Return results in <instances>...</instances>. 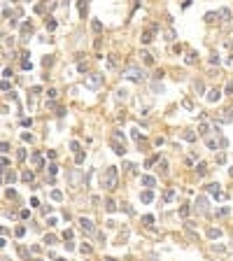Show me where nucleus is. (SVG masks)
<instances>
[{"instance_id":"nucleus-11","label":"nucleus","mask_w":233,"mask_h":261,"mask_svg":"<svg viewBox=\"0 0 233 261\" xmlns=\"http://www.w3.org/2000/svg\"><path fill=\"white\" fill-rule=\"evenodd\" d=\"M140 182L145 184V187H154V184H156V180H154L152 175H142V180H140Z\"/></svg>"},{"instance_id":"nucleus-30","label":"nucleus","mask_w":233,"mask_h":261,"mask_svg":"<svg viewBox=\"0 0 233 261\" xmlns=\"http://www.w3.org/2000/svg\"><path fill=\"white\" fill-rule=\"evenodd\" d=\"M79 14H82V16L86 14V3H84V0H82V3H79Z\"/></svg>"},{"instance_id":"nucleus-28","label":"nucleus","mask_w":233,"mask_h":261,"mask_svg":"<svg viewBox=\"0 0 233 261\" xmlns=\"http://www.w3.org/2000/svg\"><path fill=\"white\" fill-rule=\"evenodd\" d=\"M54 28H56V21L49 19V21H47V30H54Z\"/></svg>"},{"instance_id":"nucleus-26","label":"nucleus","mask_w":233,"mask_h":261,"mask_svg":"<svg viewBox=\"0 0 233 261\" xmlns=\"http://www.w3.org/2000/svg\"><path fill=\"white\" fill-rule=\"evenodd\" d=\"M217 215L219 217H226V215H231V210H228V207H222V210H217Z\"/></svg>"},{"instance_id":"nucleus-41","label":"nucleus","mask_w":233,"mask_h":261,"mask_svg":"<svg viewBox=\"0 0 233 261\" xmlns=\"http://www.w3.org/2000/svg\"><path fill=\"white\" fill-rule=\"evenodd\" d=\"M228 175H231V177H233V168H231V170H228Z\"/></svg>"},{"instance_id":"nucleus-7","label":"nucleus","mask_w":233,"mask_h":261,"mask_svg":"<svg viewBox=\"0 0 233 261\" xmlns=\"http://www.w3.org/2000/svg\"><path fill=\"white\" fill-rule=\"evenodd\" d=\"M112 149H114L119 156H124V154H126V147H124V142L119 145V140H117V138H112Z\"/></svg>"},{"instance_id":"nucleus-23","label":"nucleus","mask_w":233,"mask_h":261,"mask_svg":"<svg viewBox=\"0 0 233 261\" xmlns=\"http://www.w3.org/2000/svg\"><path fill=\"white\" fill-rule=\"evenodd\" d=\"M214 19H217V12H207L205 14V21H214Z\"/></svg>"},{"instance_id":"nucleus-22","label":"nucleus","mask_w":233,"mask_h":261,"mask_svg":"<svg viewBox=\"0 0 233 261\" xmlns=\"http://www.w3.org/2000/svg\"><path fill=\"white\" fill-rule=\"evenodd\" d=\"M210 63H212V65H217V63H219V54H217V51H212V56H210Z\"/></svg>"},{"instance_id":"nucleus-31","label":"nucleus","mask_w":233,"mask_h":261,"mask_svg":"<svg viewBox=\"0 0 233 261\" xmlns=\"http://www.w3.org/2000/svg\"><path fill=\"white\" fill-rule=\"evenodd\" d=\"M93 30H96V33H100V30H103V26H100V21H98V19L93 21Z\"/></svg>"},{"instance_id":"nucleus-39","label":"nucleus","mask_w":233,"mask_h":261,"mask_svg":"<svg viewBox=\"0 0 233 261\" xmlns=\"http://www.w3.org/2000/svg\"><path fill=\"white\" fill-rule=\"evenodd\" d=\"M187 63H196V54H189L187 56Z\"/></svg>"},{"instance_id":"nucleus-29","label":"nucleus","mask_w":233,"mask_h":261,"mask_svg":"<svg viewBox=\"0 0 233 261\" xmlns=\"http://www.w3.org/2000/svg\"><path fill=\"white\" fill-rule=\"evenodd\" d=\"M142 221H145V224H147V226H149V224H152V221H154V217H152V215H145V217H142Z\"/></svg>"},{"instance_id":"nucleus-36","label":"nucleus","mask_w":233,"mask_h":261,"mask_svg":"<svg viewBox=\"0 0 233 261\" xmlns=\"http://www.w3.org/2000/svg\"><path fill=\"white\" fill-rule=\"evenodd\" d=\"M79 250H82V254H91V247H89V245H82Z\"/></svg>"},{"instance_id":"nucleus-2","label":"nucleus","mask_w":233,"mask_h":261,"mask_svg":"<svg viewBox=\"0 0 233 261\" xmlns=\"http://www.w3.org/2000/svg\"><path fill=\"white\" fill-rule=\"evenodd\" d=\"M124 77H128L133 82H145V72H142L140 68H128V70L124 72Z\"/></svg>"},{"instance_id":"nucleus-35","label":"nucleus","mask_w":233,"mask_h":261,"mask_svg":"<svg viewBox=\"0 0 233 261\" xmlns=\"http://www.w3.org/2000/svg\"><path fill=\"white\" fill-rule=\"evenodd\" d=\"M226 96H233V84H231V82L226 84Z\"/></svg>"},{"instance_id":"nucleus-12","label":"nucleus","mask_w":233,"mask_h":261,"mask_svg":"<svg viewBox=\"0 0 233 261\" xmlns=\"http://www.w3.org/2000/svg\"><path fill=\"white\" fill-rule=\"evenodd\" d=\"M205 189H207V194H214V196H217V194H219V191H222V189H219V184H217V182H212V184H207V187H205Z\"/></svg>"},{"instance_id":"nucleus-14","label":"nucleus","mask_w":233,"mask_h":261,"mask_svg":"<svg viewBox=\"0 0 233 261\" xmlns=\"http://www.w3.org/2000/svg\"><path fill=\"white\" fill-rule=\"evenodd\" d=\"M105 210H107V212H114V210H117V203H114L112 198H107V201H105Z\"/></svg>"},{"instance_id":"nucleus-10","label":"nucleus","mask_w":233,"mask_h":261,"mask_svg":"<svg viewBox=\"0 0 233 261\" xmlns=\"http://www.w3.org/2000/svg\"><path fill=\"white\" fill-rule=\"evenodd\" d=\"M140 201H142V203H152V201H154V194H152V191H142V194H140Z\"/></svg>"},{"instance_id":"nucleus-21","label":"nucleus","mask_w":233,"mask_h":261,"mask_svg":"<svg viewBox=\"0 0 233 261\" xmlns=\"http://www.w3.org/2000/svg\"><path fill=\"white\" fill-rule=\"evenodd\" d=\"M207 236L214 240V238H219V236H222V231H219V229H210V231H207Z\"/></svg>"},{"instance_id":"nucleus-20","label":"nucleus","mask_w":233,"mask_h":261,"mask_svg":"<svg viewBox=\"0 0 233 261\" xmlns=\"http://www.w3.org/2000/svg\"><path fill=\"white\" fill-rule=\"evenodd\" d=\"M196 172H198V175L203 177L205 172H207V166H205V163H198V168H196Z\"/></svg>"},{"instance_id":"nucleus-15","label":"nucleus","mask_w":233,"mask_h":261,"mask_svg":"<svg viewBox=\"0 0 233 261\" xmlns=\"http://www.w3.org/2000/svg\"><path fill=\"white\" fill-rule=\"evenodd\" d=\"M114 96H117V100H126V98H128V91H126V89H117Z\"/></svg>"},{"instance_id":"nucleus-16","label":"nucleus","mask_w":233,"mask_h":261,"mask_svg":"<svg viewBox=\"0 0 233 261\" xmlns=\"http://www.w3.org/2000/svg\"><path fill=\"white\" fill-rule=\"evenodd\" d=\"M140 56H142V61H145L147 65H152V63H154V58H152V54H149V51H142Z\"/></svg>"},{"instance_id":"nucleus-17","label":"nucleus","mask_w":233,"mask_h":261,"mask_svg":"<svg viewBox=\"0 0 233 261\" xmlns=\"http://www.w3.org/2000/svg\"><path fill=\"white\" fill-rule=\"evenodd\" d=\"M173 198H175V189H168L166 194H163V201H166V203H170Z\"/></svg>"},{"instance_id":"nucleus-32","label":"nucleus","mask_w":233,"mask_h":261,"mask_svg":"<svg viewBox=\"0 0 233 261\" xmlns=\"http://www.w3.org/2000/svg\"><path fill=\"white\" fill-rule=\"evenodd\" d=\"M49 172H51V175H56V172H58V166L51 163V166H49Z\"/></svg>"},{"instance_id":"nucleus-9","label":"nucleus","mask_w":233,"mask_h":261,"mask_svg":"<svg viewBox=\"0 0 233 261\" xmlns=\"http://www.w3.org/2000/svg\"><path fill=\"white\" fill-rule=\"evenodd\" d=\"M193 91L198 93V96L205 91V84H203V79H196V82H193Z\"/></svg>"},{"instance_id":"nucleus-27","label":"nucleus","mask_w":233,"mask_h":261,"mask_svg":"<svg viewBox=\"0 0 233 261\" xmlns=\"http://www.w3.org/2000/svg\"><path fill=\"white\" fill-rule=\"evenodd\" d=\"M184 140H196V135L191 131H184Z\"/></svg>"},{"instance_id":"nucleus-19","label":"nucleus","mask_w":233,"mask_h":261,"mask_svg":"<svg viewBox=\"0 0 233 261\" xmlns=\"http://www.w3.org/2000/svg\"><path fill=\"white\" fill-rule=\"evenodd\" d=\"M198 133H201V135H207V133H210V126L205 124V121H203V124L198 126Z\"/></svg>"},{"instance_id":"nucleus-24","label":"nucleus","mask_w":233,"mask_h":261,"mask_svg":"<svg viewBox=\"0 0 233 261\" xmlns=\"http://www.w3.org/2000/svg\"><path fill=\"white\" fill-rule=\"evenodd\" d=\"M51 198L54 201H63V194H61V191H51Z\"/></svg>"},{"instance_id":"nucleus-18","label":"nucleus","mask_w":233,"mask_h":261,"mask_svg":"<svg viewBox=\"0 0 233 261\" xmlns=\"http://www.w3.org/2000/svg\"><path fill=\"white\" fill-rule=\"evenodd\" d=\"M140 40L145 42V44H149V42H152L154 38H152V33H149V30H145V33H142V38H140Z\"/></svg>"},{"instance_id":"nucleus-42","label":"nucleus","mask_w":233,"mask_h":261,"mask_svg":"<svg viewBox=\"0 0 233 261\" xmlns=\"http://www.w3.org/2000/svg\"><path fill=\"white\" fill-rule=\"evenodd\" d=\"M56 261H65V259H56Z\"/></svg>"},{"instance_id":"nucleus-6","label":"nucleus","mask_w":233,"mask_h":261,"mask_svg":"<svg viewBox=\"0 0 233 261\" xmlns=\"http://www.w3.org/2000/svg\"><path fill=\"white\" fill-rule=\"evenodd\" d=\"M219 96H222V91H219V89H210L205 98H207V103H217V100H219Z\"/></svg>"},{"instance_id":"nucleus-13","label":"nucleus","mask_w":233,"mask_h":261,"mask_svg":"<svg viewBox=\"0 0 233 261\" xmlns=\"http://www.w3.org/2000/svg\"><path fill=\"white\" fill-rule=\"evenodd\" d=\"M217 16H222V21H231V12H228L226 7H224V9H219V12H217Z\"/></svg>"},{"instance_id":"nucleus-1","label":"nucleus","mask_w":233,"mask_h":261,"mask_svg":"<svg viewBox=\"0 0 233 261\" xmlns=\"http://www.w3.org/2000/svg\"><path fill=\"white\" fill-rule=\"evenodd\" d=\"M100 184H103L107 191H114V189L119 187V172H117L114 166H110V168L105 170V175L100 177Z\"/></svg>"},{"instance_id":"nucleus-25","label":"nucleus","mask_w":233,"mask_h":261,"mask_svg":"<svg viewBox=\"0 0 233 261\" xmlns=\"http://www.w3.org/2000/svg\"><path fill=\"white\" fill-rule=\"evenodd\" d=\"M180 215H182V217H189V205H182V207H180Z\"/></svg>"},{"instance_id":"nucleus-40","label":"nucleus","mask_w":233,"mask_h":261,"mask_svg":"<svg viewBox=\"0 0 233 261\" xmlns=\"http://www.w3.org/2000/svg\"><path fill=\"white\" fill-rule=\"evenodd\" d=\"M0 247H5V240H3V238H0Z\"/></svg>"},{"instance_id":"nucleus-34","label":"nucleus","mask_w":233,"mask_h":261,"mask_svg":"<svg viewBox=\"0 0 233 261\" xmlns=\"http://www.w3.org/2000/svg\"><path fill=\"white\" fill-rule=\"evenodd\" d=\"M21 65H24V70H30V68H33V65H30V61H28V58H24V63H21Z\"/></svg>"},{"instance_id":"nucleus-43","label":"nucleus","mask_w":233,"mask_h":261,"mask_svg":"<svg viewBox=\"0 0 233 261\" xmlns=\"http://www.w3.org/2000/svg\"><path fill=\"white\" fill-rule=\"evenodd\" d=\"M38 261H40V259H38Z\"/></svg>"},{"instance_id":"nucleus-38","label":"nucleus","mask_w":233,"mask_h":261,"mask_svg":"<svg viewBox=\"0 0 233 261\" xmlns=\"http://www.w3.org/2000/svg\"><path fill=\"white\" fill-rule=\"evenodd\" d=\"M131 135H133V140H140V131H138V128H133V133H131Z\"/></svg>"},{"instance_id":"nucleus-37","label":"nucleus","mask_w":233,"mask_h":261,"mask_svg":"<svg viewBox=\"0 0 233 261\" xmlns=\"http://www.w3.org/2000/svg\"><path fill=\"white\" fill-rule=\"evenodd\" d=\"M75 161H77V163H82V161H84V154H82V152H77V156H75Z\"/></svg>"},{"instance_id":"nucleus-33","label":"nucleus","mask_w":233,"mask_h":261,"mask_svg":"<svg viewBox=\"0 0 233 261\" xmlns=\"http://www.w3.org/2000/svg\"><path fill=\"white\" fill-rule=\"evenodd\" d=\"M24 180H26V182H30V180H33V172H30V170H26V172H24Z\"/></svg>"},{"instance_id":"nucleus-3","label":"nucleus","mask_w":233,"mask_h":261,"mask_svg":"<svg viewBox=\"0 0 233 261\" xmlns=\"http://www.w3.org/2000/svg\"><path fill=\"white\" fill-rule=\"evenodd\" d=\"M217 121H219V124H228V121H233V110H219L217 112Z\"/></svg>"},{"instance_id":"nucleus-4","label":"nucleus","mask_w":233,"mask_h":261,"mask_svg":"<svg viewBox=\"0 0 233 261\" xmlns=\"http://www.w3.org/2000/svg\"><path fill=\"white\" fill-rule=\"evenodd\" d=\"M100 84H103V75H89L86 77V86L89 89H98Z\"/></svg>"},{"instance_id":"nucleus-8","label":"nucleus","mask_w":233,"mask_h":261,"mask_svg":"<svg viewBox=\"0 0 233 261\" xmlns=\"http://www.w3.org/2000/svg\"><path fill=\"white\" fill-rule=\"evenodd\" d=\"M196 205H198L201 212H205V210H207V198H205V196H198V198H196Z\"/></svg>"},{"instance_id":"nucleus-5","label":"nucleus","mask_w":233,"mask_h":261,"mask_svg":"<svg viewBox=\"0 0 233 261\" xmlns=\"http://www.w3.org/2000/svg\"><path fill=\"white\" fill-rule=\"evenodd\" d=\"M79 226H82V231H86V233H96L93 221H91V219H86V217H82V219H79Z\"/></svg>"}]
</instances>
